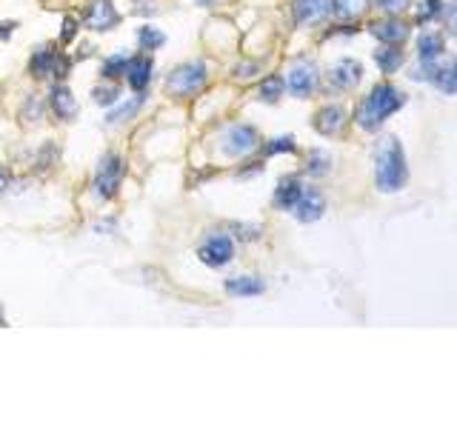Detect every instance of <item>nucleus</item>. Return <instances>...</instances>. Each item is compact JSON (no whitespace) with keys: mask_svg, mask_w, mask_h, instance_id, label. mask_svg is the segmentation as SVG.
<instances>
[{"mask_svg":"<svg viewBox=\"0 0 457 428\" xmlns=\"http://www.w3.org/2000/svg\"><path fill=\"white\" fill-rule=\"evenodd\" d=\"M403 103H406V95L400 92L395 83L383 80L378 86H371L369 95L357 103L352 120L361 132H378V128L389 120L395 111L403 109Z\"/></svg>","mask_w":457,"mask_h":428,"instance_id":"obj_1","label":"nucleus"},{"mask_svg":"<svg viewBox=\"0 0 457 428\" xmlns=\"http://www.w3.org/2000/svg\"><path fill=\"white\" fill-rule=\"evenodd\" d=\"M212 83V66L206 63V57H189V61L178 63L175 69H169V75L163 78V92L166 97L186 103V100L200 97Z\"/></svg>","mask_w":457,"mask_h":428,"instance_id":"obj_2","label":"nucleus"},{"mask_svg":"<svg viewBox=\"0 0 457 428\" xmlns=\"http://www.w3.org/2000/svg\"><path fill=\"white\" fill-rule=\"evenodd\" d=\"M375 183L383 194H395L409 183L406 152L395 135L383 137L375 146Z\"/></svg>","mask_w":457,"mask_h":428,"instance_id":"obj_3","label":"nucleus"},{"mask_svg":"<svg viewBox=\"0 0 457 428\" xmlns=\"http://www.w3.org/2000/svg\"><path fill=\"white\" fill-rule=\"evenodd\" d=\"M75 57H71L63 46H57V40L37 43L26 61V75L35 83H54V80H69Z\"/></svg>","mask_w":457,"mask_h":428,"instance_id":"obj_4","label":"nucleus"},{"mask_svg":"<svg viewBox=\"0 0 457 428\" xmlns=\"http://www.w3.org/2000/svg\"><path fill=\"white\" fill-rule=\"evenodd\" d=\"M129 175V160L120 152H104L97 157L95 175H92V194L100 203H114L123 192V183Z\"/></svg>","mask_w":457,"mask_h":428,"instance_id":"obj_5","label":"nucleus"},{"mask_svg":"<svg viewBox=\"0 0 457 428\" xmlns=\"http://www.w3.org/2000/svg\"><path fill=\"white\" fill-rule=\"evenodd\" d=\"M218 152L220 157H226V160H246V157H252L254 152H261V132H257V126L252 123H223L218 128Z\"/></svg>","mask_w":457,"mask_h":428,"instance_id":"obj_6","label":"nucleus"},{"mask_svg":"<svg viewBox=\"0 0 457 428\" xmlns=\"http://www.w3.org/2000/svg\"><path fill=\"white\" fill-rule=\"evenodd\" d=\"M195 254H197V260L204 263L206 268L220 271V268L235 263L237 243H235L232 235L226 232V228H212V232H206L204 237H200Z\"/></svg>","mask_w":457,"mask_h":428,"instance_id":"obj_7","label":"nucleus"},{"mask_svg":"<svg viewBox=\"0 0 457 428\" xmlns=\"http://www.w3.org/2000/svg\"><path fill=\"white\" fill-rule=\"evenodd\" d=\"M80 23L86 32L92 35H109L123 23V12L118 9L114 0H86L80 9Z\"/></svg>","mask_w":457,"mask_h":428,"instance_id":"obj_8","label":"nucleus"},{"mask_svg":"<svg viewBox=\"0 0 457 428\" xmlns=\"http://www.w3.org/2000/svg\"><path fill=\"white\" fill-rule=\"evenodd\" d=\"M283 80H286V92H289L292 97L309 100L320 89V69L312 57H297V61H292V66L286 69Z\"/></svg>","mask_w":457,"mask_h":428,"instance_id":"obj_9","label":"nucleus"},{"mask_svg":"<svg viewBox=\"0 0 457 428\" xmlns=\"http://www.w3.org/2000/svg\"><path fill=\"white\" fill-rule=\"evenodd\" d=\"M46 106H49V114L57 123H75L78 114H80V103H78V97H75V92H71V86L66 80L49 83Z\"/></svg>","mask_w":457,"mask_h":428,"instance_id":"obj_10","label":"nucleus"},{"mask_svg":"<svg viewBox=\"0 0 457 428\" xmlns=\"http://www.w3.org/2000/svg\"><path fill=\"white\" fill-rule=\"evenodd\" d=\"M326 80H328V89L332 92H340V95L354 92L363 80V63L354 61V57H340V61L332 63V69H328Z\"/></svg>","mask_w":457,"mask_h":428,"instance_id":"obj_11","label":"nucleus"},{"mask_svg":"<svg viewBox=\"0 0 457 428\" xmlns=\"http://www.w3.org/2000/svg\"><path fill=\"white\" fill-rule=\"evenodd\" d=\"M154 71H157L154 54L135 52L132 57H129L123 86H129V92H149L152 83H154Z\"/></svg>","mask_w":457,"mask_h":428,"instance_id":"obj_12","label":"nucleus"},{"mask_svg":"<svg viewBox=\"0 0 457 428\" xmlns=\"http://www.w3.org/2000/svg\"><path fill=\"white\" fill-rule=\"evenodd\" d=\"M420 78L443 95H457V57H440L432 66L420 69Z\"/></svg>","mask_w":457,"mask_h":428,"instance_id":"obj_13","label":"nucleus"},{"mask_svg":"<svg viewBox=\"0 0 457 428\" xmlns=\"http://www.w3.org/2000/svg\"><path fill=\"white\" fill-rule=\"evenodd\" d=\"M346 123H349V111H346V106H340V103H323L318 111H314V118H312L314 132L323 135V137L343 135Z\"/></svg>","mask_w":457,"mask_h":428,"instance_id":"obj_14","label":"nucleus"},{"mask_svg":"<svg viewBox=\"0 0 457 428\" xmlns=\"http://www.w3.org/2000/svg\"><path fill=\"white\" fill-rule=\"evenodd\" d=\"M146 97H149V92H132L129 97H120L112 109H106L104 126L114 128V126H123L129 120H135L137 114L143 111V106H146Z\"/></svg>","mask_w":457,"mask_h":428,"instance_id":"obj_15","label":"nucleus"},{"mask_svg":"<svg viewBox=\"0 0 457 428\" xmlns=\"http://www.w3.org/2000/svg\"><path fill=\"white\" fill-rule=\"evenodd\" d=\"M292 214L297 223H318L326 214V194L318 189V185H306L303 194H300V200L295 203Z\"/></svg>","mask_w":457,"mask_h":428,"instance_id":"obj_16","label":"nucleus"},{"mask_svg":"<svg viewBox=\"0 0 457 428\" xmlns=\"http://www.w3.org/2000/svg\"><path fill=\"white\" fill-rule=\"evenodd\" d=\"M328 14H332L328 0H292V18L300 29L320 26Z\"/></svg>","mask_w":457,"mask_h":428,"instance_id":"obj_17","label":"nucleus"},{"mask_svg":"<svg viewBox=\"0 0 457 428\" xmlns=\"http://www.w3.org/2000/svg\"><path fill=\"white\" fill-rule=\"evenodd\" d=\"M306 183L300 180V175H283L275 185V194H271V206H275L278 211H289L295 209V203L300 200V194H303Z\"/></svg>","mask_w":457,"mask_h":428,"instance_id":"obj_18","label":"nucleus"},{"mask_svg":"<svg viewBox=\"0 0 457 428\" xmlns=\"http://www.w3.org/2000/svg\"><path fill=\"white\" fill-rule=\"evenodd\" d=\"M266 280L261 275H232L223 280V292L235 300H243V297H261L266 294Z\"/></svg>","mask_w":457,"mask_h":428,"instance_id":"obj_19","label":"nucleus"},{"mask_svg":"<svg viewBox=\"0 0 457 428\" xmlns=\"http://www.w3.org/2000/svg\"><path fill=\"white\" fill-rule=\"evenodd\" d=\"M443 54H446V40H443V35H437V32H423L418 37V61H420V69L432 66L435 61H440Z\"/></svg>","mask_w":457,"mask_h":428,"instance_id":"obj_20","label":"nucleus"},{"mask_svg":"<svg viewBox=\"0 0 457 428\" xmlns=\"http://www.w3.org/2000/svg\"><path fill=\"white\" fill-rule=\"evenodd\" d=\"M46 114H49L46 97L37 95V92L26 95L23 106H21V123H23L26 128H35V126H40L43 120H46Z\"/></svg>","mask_w":457,"mask_h":428,"instance_id":"obj_21","label":"nucleus"},{"mask_svg":"<svg viewBox=\"0 0 457 428\" xmlns=\"http://www.w3.org/2000/svg\"><path fill=\"white\" fill-rule=\"evenodd\" d=\"M135 43H137V52L154 54V52H161L166 46V32L161 26H154V23H143L135 32Z\"/></svg>","mask_w":457,"mask_h":428,"instance_id":"obj_22","label":"nucleus"},{"mask_svg":"<svg viewBox=\"0 0 457 428\" xmlns=\"http://www.w3.org/2000/svg\"><path fill=\"white\" fill-rule=\"evenodd\" d=\"M129 57H132V52H126V49L106 54L104 61H100V80H120L123 83L126 69H129Z\"/></svg>","mask_w":457,"mask_h":428,"instance_id":"obj_23","label":"nucleus"},{"mask_svg":"<svg viewBox=\"0 0 457 428\" xmlns=\"http://www.w3.org/2000/svg\"><path fill=\"white\" fill-rule=\"evenodd\" d=\"M92 103L100 109H112L118 100L123 97V83L120 80H100L97 86H92Z\"/></svg>","mask_w":457,"mask_h":428,"instance_id":"obj_24","label":"nucleus"},{"mask_svg":"<svg viewBox=\"0 0 457 428\" xmlns=\"http://www.w3.org/2000/svg\"><path fill=\"white\" fill-rule=\"evenodd\" d=\"M371 35H375L380 43H400L406 35H409V29L400 23V21H395V14H389L386 21H378V23H371V29H369Z\"/></svg>","mask_w":457,"mask_h":428,"instance_id":"obj_25","label":"nucleus"},{"mask_svg":"<svg viewBox=\"0 0 457 428\" xmlns=\"http://www.w3.org/2000/svg\"><path fill=\"white\" fill-rule=\"evenodd\" d=\"M328 6H332V14L337 21H357L366 14L371 0H328Z\"/></svg>","mask_w":457,"mask_h":428,"instance_id":"obj_26","label":"nucleus"},{"mask_svg":"<svg viewBox=\"0 0 457 428\" xmlns=\"http://www.w3.org/2000/svg\"><path fill=\"white\" fill-rule=\"evenodd\" d=\"M403 61H406V57L395 46V43H383V46L375 52V63L380 66L383 75H395V71L403 66Z\"/></svg>","mask_w":457,"mask_h":428,"instance_id":"obj_27","label":"nucleus"},{"mask_svg":"<svg viewBox=\"0 0 457 428\" xmlns=\"http://www.w3.org/2000/svg\"><path fill=\"white\" fill-rule=\"evenodd\" d=\"M283 95H286L283 75H266L261 86H257V100H261V103H278Z\"/></svg>","mask_w":457,"mask_h":428,"instance_id":"obj_28","label":"nucleus"},{"mask_svg":"<svg viewBox=\"0 0 457 428\" xmlns=\"http://www.w3.org/2000/svg\"><path fill=\"white\" fill-rule=\"evenodd\" d=\"M32 166H35L37 175H46V171L57 169V166H61V149H57L52 140H46V143H43V146L37 149Z\"/></svg>","mask_w":457,"mask_h":428,"instance_id":"obj_29","label":"nucleus"},{"mask_svg":"<svg viewBox=\"0 0 457 428\" xmlns=\"http://www.w3.org/2000/svg\"><path fill=\"white\" fill-rule=\"evenodd\" d=\"M80 32H83L80 18H78V14L66 12V14H63V21H61V32H57V46H63V49L75 46L78 37H80Z\"/></svg>","mask_w":457,"mask_h":428,"instance_id":"obj_30","label":"nucleus"},{"mask_svg":"<svg viewBox=\"0 0 457 428\" xmlns=\"http://www.w3.org/2000/svg\"><path fill=\"white\" fill-rule=\"evenodd\" d=\"M297 152V140L292 135H280L261 143V154L263 157H278V154H295Z\"/></svg>","mask_w":457,"mask_h":428,"instance_id":"obj_31","label":"nucleus"},{"mask_svg":"<svg viewBox=\"0 0 457 428\" xmlns=\"http://www.w3.org/2000/svg\"><path fill=\"white\" fill-rule=\"evenodd\" d=\"M306 175L309 177H326L328 171H332V157H328L323 149H312L306 154Z\"/></svg>","mask_w":457,"mask_h":428,"instance_id":"obj_32","label":"nucleus"},{"mask_svg":"<svg viewBox=\"0 0 457 428\" xmlns=\"http://www.w3.org/2000/svg\"><path fill=\"white\" fill-rule=\"evenodd\" d=\"M226 232L235 237V243H257L263 237V226H257V223H226Z\"/></svg>","mask_w":457,"mask_h":428,"instance_id":"obj_33","label":"nucleus"},{"mask_svg":"<svg viewBox=\"0 0 457 428\" xmlns=\"http://www.w3.org/2000/svg\"><path fill=\"white\" fill-rule=\"evenodd\" d=\"M163 6L161 0H135L132 6V14H137V18H154V14H161Z\"/></svg>","mask_w":457,"mask_h":428,"instance_id":"obj_34","label":"nucleus"},{"mask_svg":"<svg viewBox=\"0 0 457 428\" xmlns=\"http://www.w3.org/2000/svg\"><path fill=\"white\" fill-rule=\"evenodd\" d=\"M257 71H261V63L243 61V63H237V66L232 69V75H235V80H240V83H249V80L257 78Z\"/></svg>","mask_w":457,"mask_h":428,"instance_id":"obj_35","label":"nucleus"},{"mask_svg":"<svg viewBox=\"0 0 457 428\" xmlns=\"http://www.w3.org/2000/svg\"><path fill=\"white\" fill-rule=\"evenodd\" d=\"M375 6L383 14H400V12L411 9V0H375Z\"/></svg>","mask_w":457,"mask_h":428,"instance_id":"obj_36","label":"nucleus"},{"mask_svg":"<svg viewBox=\"0 0 457 428\" xmlns=\"http://www.w3.org/2000/svg\"><path fill=\"white\" fill-rule=\"evenodd\" d=\"M14 180H18V177H14V171H12L6 163H0V197H4V194L12 189Z\"/></svg>","mask_w":457,"mask_h":428,"instance_id":"obj_37","label":"nucleus"},{"mask_svg":"<svg viewBox=\"0 0 457 428\" xmlns=\"http://www.w3.org/2000/svg\"><path fill=\"white\" fill-rule=\"evenodd\" d=\"M18 29H21L18 21H0V40L9 43V40L14 37V32H18Z\"/></svg>","mask_w":457,"mask_h":428,"instance_id":"obj_38","label":"nucleus"},{"mask_svg":"<svg viewBox=\"0 0 457 428\" xmlns=\"http://www.w3.org/2000/svg\"><path fill=\"white\" fill-rule=\"evenodd\" d=\"M423 12H420V21H432L440 14V0H423Z\"/></svg>","mask_w":457,"mask_h":428,"instance_id":"obj_39","label":"nucleus"},{"mask_svg":"<svg viewBox=\"0 0 457 428\" xmlns=\"http://www.w3.org/2000/svg\"><path fill=\"white\" fill-rule=\"evenodd\" d=\"M446 23H449V29H452V35H457V0L446 9Z\"/></svg>","mask_w":457,"mask_h":428,"instance_id":"obj_40","label":"nucleus"},{"mask_svg":"<svg viewBox=\"0 0 457 428\" xmlns=\"http://www.w3.org/2000/svg\"><path fill=\"white\" fill-rule=\"evenodd\" d=\"M114 226H118V220H114V218H109V220H97V223H95V232H97V235H104V232H112Z\"/></svg>","mask_w":457,"mask_h":428,"instance_id":"obj_41","label":"nucleus"},{"mask_svg":"<svg viewBox=\"0 0 457 428\" xmlns=\"http://www.w3.org/2000/svg\"><path fill=\"white\" fill-rule=\"evenodd\" d=\"M192 4L197 6V9H218L223 0H192Z\"/></svg>","mask_w":457,"mask_h":428,"instance_id":"obj_42","label":"nucleus"},{"mask_svg":"<svg viewBox=\"0 0 457 428\" xmlns=\"http://www.w3.org/2000/svg\"><path fill=\"white\" fill-rule=\"evenodd\" d=\"M9 320H6V311H4V303H0V328H6Z\"/></svg>","mask_w":457,"mask_h":428,"instance_id":"obj_43","label":"nucleus"}]
</instances>
